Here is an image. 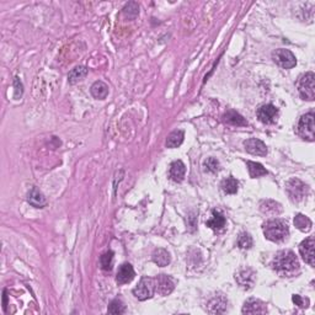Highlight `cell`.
<instances>
[{
  "label": "cell",
  "instance_id": "6da1fadb",
  "mask_svg": "<svg viewBox=\"0 0 315 315\" xmlns=\"http://www.w3.org/2000/svg\"><path fill=\"white\" fill-rule=\"evenodd\" d=\"M272 268L281 276H293L299 271V261L293 251L282 250L273 258Z\"/></svg>",
  "mask_w": 315,
  "mask_h": 315
},
{
  "label": "cell",
  "instance_id": "7a4b0ae2",
  "mask_svg": "<svg viewBox=\"0 0 315 315\" xmlns=\"http://www.w3.org/2000/svg\"><path fill=\"white\" fill-rule=\"evenodd\" d=\"M263 235L266 239L273 243H281L286 240L289 235L288 226L282 219H270L262 226Z\"/></svg>",
  "mask_w": 315,
  "mask_h": 315
},
{
  "label": "cell",
  "instance_id": "3957f363",
  "mask_svg": "<svg viewBox=\"0 0 315 315\" xmlns=\"http://www.w3.org/2000/svg\"><path fill=\"white\" fill-rule=\"evenodd\" d=\"M286 191L289 200L294 203L302 202L309 193V186L299 179H291L286 184Z\"/></svg>",
  "mask_w": 315,
  "mask_h": 315
},
{
  "label": "cell",
  "instance_id": "277c9868",
  "mask_svg": "<svg viewBox=\"0 0 315 315\" xmlns=\"http://www.w3.org/2000/svg\"><path fill=\"white\" fill-rule=\"evenodd\" d=\"M298 91L303 100L313 101L315 99V75L313 71L303 74L298 80Z\"/></svg>",
  "mask_w": 315,
  "mask_h": 315
},
{
  "label": "cell",
  "instance_id": "5b68a950",
  "mask_svg": "<svg viewBox=\"0 0 315 315\" xmlns=\"http://www.w3.org/2000/svg\"><path fill=\"white\" fill-rule=\"evenodd\" d=\"M315 116L313 112L305 113L300 117L298 122L297 132L303 140H307L309 142H313L315 140Z\"/></svg>",
  "mask_w": 315,
  "mask_h": 315
},
{
  "label": "cell",
  "instance_id": "8992f818",
  "mask_svg": "<svg viewBox=\"0 0 315 315\" xmlns=\"http://www.w3.org/2000/svg\"><path fill=\"white\" fill-rule=\"evenodd\" d=\"M155 291H157V284H155V280L150 279V277H142L140 283L137 284L136 288L133 289V294L138 300L150 299L154 296Z\"/></svg>",
  "mask_w": 315,
  "mask_h": 315
},
{
  "label": "cell",
  "instance_id": "52a82bcc",
  "mask_svg": "<svg viewBox=\"0 0 315 315\" xmlns=\"http://www.w3.org/2000/svg\"><path fill=\"white\" fill-rule=\"evenodd\" d=\"M272 59L277 66L283 69H292L297 64V58L289 50L280 48L272 53Z\"/></svg>",
  "mask_w": 315,
  "mask_h": 315
},
{
  "label": "cell",
  "instance_id": "ba28073f",
  "mask_svg": "<svg viewBox=\"0 0 315 315\" xmlns=\"http://www.w3.org/2000/svg\"><path fill=\"white\" fill-rule=\"evenodd\" d=\"M235 281L242 288L251 289L254 287L255 281H256V272L250 267L240 268L235 273Z\"/></svg>",
  "mask_w": 315,
  "mask_h": 315
},
{
  "label": "cell",
  "instance_id": "9c48e42d",
  "mask_svg": "<svg viewBox=\"0 0 315 315\" xmlns=\"http://www.w3.org/2000/svg\"><path fill=\"white\" fill-rule=\"evenodd\" d=\"M279 108L275 107L271 104H267V105H262L258 110V118L260 120V122L265 124H271L275 123L279 118Z\"/></svg>",
  "mask_w": 315,
  "mask_h": 315
},
{
  "label": "cell",
  "instance_id": "30bf717a",
  "mask_svg": "<svg viewBox=\"0 0 315 315\" xmlns=\"http://www.w3.org/2000/svg\"><path fill=\"white\" fill-rule=\"evenodd\" d=\"M314 238L309 236L305 240H303L299 245V252L302 255L303 260L307 263H309L310 266L315 265V255H314Z\"/></svg>",
  "mask_w": 315,
  "mask_h": 315
},
{
  "label": "cell",
  "instance_id": "8fae6325",
  "mask_svg": "<svg viewBox=\"0 0 315 315\" xmlns=\"http://www.w3.org/2000/svg\"><path fill=\"white\" fill-rule=\"evenodd\" d=\"M155 284H157V292L160 296H169L175 288V282L168 275H159L155 279Z\"/></svg>",
  "mask_w": 315,
  "mask_h": 315
},
{
  "label": "cell",
  "instance_id": "7c38bea8",
  "mask_svg": "<svg viewBox=\"0 0 315 315\" xmlns=\"http://www.w3.org/2000/svg\"><path fill=\"white\" fill-rule=\"evenodd\" d=\"M244 147L247 153L252 155H259V157H266L267 155V147L265 143L256 138H250V140H245Z\"/></svg>",
  "mask_w": 315,
  "mask_h": 315
},
{
  "label": "cell",
  "instance_id": "4fadbf2b",
  "mask_svg": "<svg viewBox=\"0 0 315 315\" xmlns=\"http://www.w3.org/2000/svg\"><path fill=\"white\" fill-rule=\"evenodd\" d=\"M243 314H266L267 313V307L265 303L260 299H247L244 303V307L242 309Z\"/></svg>",
  "mask_w": 315,
  "mask_h": 315
},
{
  "label": "cell",
  "instance_id": "5bb4252c",
  "mask_svg": "<svg viewBox=\"0 0 315 315\" xmlns=\"http://www.w3.org/2000/svg\"><path fill=\"white\" fill-rule=\"evenodd\" d=\"M134 276H136V273H134L133 266L131 263H122L118 268L117 275H116V282L118 284L129 283L134 279Z\"/></svg>",
  "mask_w": 315,
  "mask_h": 315
},
{
  "label": "cell",
  "instance_id": "9a60e30c",
  "mask_svg": "<svg viewBox=\"0 0 315 315\" xmlns=\"http://www.w3.org/2000/svg\"><path fill=\"white\" fill-rule=\"evenodd\" d=\"M186 174V166L181 160H175L171 163L169 169V176L170 179L175 182H181Z\"/></svg>",
  "mask_w": 315,
  "mask_h": 315
},
{
  "label": "cell",
  "instance_id": "2e32d148",
  "mask_svg": "<svg viewBox=\"0 0 315 315\" xmlns=\"http://www.w3.org/2000/svg\"><path fill=\"white\" fill-rule=\"evenodd\" d=\"M27 202L36 208H43L47 205L46 197L43 196L42 192L39 191L38 189H36V187H32L29 193H27Z\"/></svg>",
  "mask_w": 315,
  "mask_h": 315
},
{
  "label": "cell",
  "instance_id": "e0dca14e",
  "mask_svg": "<svg viewBox=\"0 0 315 315\" xmlns=\"http://www.w3.org/2000/svg\"><path fill=\"white\" fill-rule=\"evenodd\" d=\"M223 121L226 122V123L230 124V126H235V127L247 126L246 120H245V118L243 117L240 113H238L236 111H234V110H229L224 113Z\"/></svg>",
  "mask_w": 315,
  "mask_h": 315
},
{
  "label": "cell",
  "instance_id": "ac0fdd59",
  "mask_svg": "<svg viewBox=\"0 0 315 315\" xmlns=\"http://www.w3.org/2000/svg\"><path fill=\"white\" fill-rule=\"evenodd\" d=\"M260 210L266 215H279L282 213V206L273 200H263L260 202Z\"/></svg>",
  "mask_w": 315,
  "mask_h": 315
},
{
  "label": "cell",
  "instance_id": "d6986e66",
  "mask_svg": "<svg viewBox=\"0 0 315 315\" xmlns=\"http://www.w3.org/2000/svg\"><path fill=\"white\" fill-rule=\"evenodd\" d=\"M90 92H91L92 96L97 100H105L108 95V85L105 84L104 82L99 80V82H95L94 84L91 85V89H90Z\"/></svg>",
  "mask_w": 315,
  "mask_h": 315
},
{
  "label": "cell",
  "instance_id": "ffe728a7",
  "mask_svg": "<svg viewBox=\"0 0 315 315\" xmlns=\"http://www.w3.org/2000/svg\"><path fill=\"white\" fill-rule=\"evenodd\" d=\"M227 309V299L224 297H215L208 303V312L210 314H222Z\"/></svg>",
  "mask_w": 315,
  "mask_h": 315
},
{
  "label": "cell",
  "instance_id": "44dd1931",
  "mask_svg": "<svg viewBox=\"0 0 315 315\" xmlns=\"http://www.w3.org/2000/svg\"><path fill=\"white\" fill-rule=\"evenodd\" d=\"M152 259L154 261V263H157L158 266H160V267H165L170 263L171 258L170 254L166 251L165 249H157L152 255Z\"/></svg>",
  "mask_w": 315,
  "mask_h": 315
},
{
  "label": "cell",
  "instance_id": "7402d4cb",
  "mask_svg": "<svg viewBox=\"0 0 315 315\" xmlns=\"http://www.w3.org/2000/svg\"><path fill=\"white\" fill-rule=\"evenodd\" d=\"M226 218L222 213L217 212V210H213L212 217L210 218V221H207V227H210L213 230H221L226 227Z\"/></svg>",
  "mask_w": 315,
  "mask_h": 315
},
{
  "label": "cell",
  "instance_id": "603a6c76",
  "mask_svg": "<svg viewBox=\"0 0 315 315\" xmlns=\"http://www.w3.org/2000/svg\"><path fill=\"white\" fill-rule=\"evenodd\" d=\"M88 75V69L83 66L75 67L74 69H71L70 73L68 74V82L69 84L74 85L76 83L82 82L83 79Z\"/></svg>",
  "mask_w": 315,
  "mask_h": 315
},
{
  "label": "cell",
  "instance_id": "cb8c5ba5",
  "mask_svg": "<svg viewBox=\"0 0 315 315\" xmlns=\"http://www.w3.org/2000/svg\"><path fill=\"white\" fill-rule=\"evenodd\" d=\"M184 138H185V133L184 131H174L171 132L170 134L168 136V140H166V147L168 148H177L180 147V145L182 144V142H184Z\"/></svg>",
  "mask_w": 315,
  "mask_h": 315
},
{
  "label": "cell",
  "instance_id": "d4e9b609",
  "mask_svg": "<svg viewBox=\"0 0 315 315\" xmlns=\"http://www.w3.org/2000/svg\"><path fill=\"white\" fill-rule=\"evenodd\" d=\"M294 226H296L297 229H299L300 231H303V233H308V231L312 229L313 223L307 215L302 214V213H298V214L294 217Z\"/></svg>",
  "mask_w": 315,
  "mask_h": 315
},
{
  "label": "cell",
  "instance_id": "484cf974",
  "mask_svg": "<svg viewBox=\"0 0 315 315\" xmlns=\"http://www.w3.org/2000/svg\"><path fill=\"white\" fill-rule=\"evenodd\" d=\"M247 170H249V175L252 179L256 177H261V176L267 175V170L261 165L260 163H255V161H247Z\"/></svg>",
  "mask_w": 315,
  "mask_h": 315
},
{
  "label": "cell",
  "instance_id": "4316f807",
  "mask_svg": "<svg viewBox=\"0 0 315 315\" xmlns=\"http://www.w3.org/2000/svg\"><path fill=\"white\" fill-rule=\"evenodd\" d=\"M222 190L224 193L227 194H235L238 192V187H239V182L236 181V179H234L233 176H229L227 179H224L222 181Z\"/></svg>",
  "mask_w": 315,
  "mask_h": 315
},
{
  "label": "cell",
  "instance_id": "83f0119b",
  "mask_svg": "<svg viewBox=\"0 0 315 315\" xmlns=\"http://www.w3.org/2000/svg\"><path fill=\"white\" fill-rule=\"evenodd\" d=\"M126 312V307H124V304L122 303V300L120 299H113L112 302L110 303L107 309L108 314H124Z\"/></svg>",
  "mask_w": 315,
  "mask_h": 315
},
{
  "label": "cell",
  "instance_id": "f1b7e54d",
  "mask_svg": "<svg viewBox=\"0 0 315 315\" xmlns=\"http://www.w3.org/2000/svg\"><path fill=\"white\" fill-rule=\"evenodd\" d=\"M252 244H254V242H252V238L249 233H242L239 235V238H238V246H239L240 249H251Z\"/></svg>",
  "mask_w": 315,
  "mask_h": 315
},
{
  "label": "cell",
  "instance_id": "f546056e",
  "mask_svg": "<svg viewBox=\"0 0 315 315\" xmlns=\"http://www.w3.org/2000/svg\"><path fill=\"white\" fill-rule=\"evenodd\" d=\"M100 263L103 270L111 271L113 266V251H107L100 258Z\"/></svg>",
  "mask_w": 315,
  "mask_h": 315
},
{
  "label": "cell",
  "instance_id": "4dcf8cb0",
  "mask_svg": "<svg viewBox=\"0 0 315 315\" xmlns=\"http://www.w3.org/2000/svg\"><path fill=\"white\" fill-rule=\"evenodd\" d=\"M205 168H206V171L214 174V173H218L221 165H219V161L217 160L215 158H208L207 160L205 161Z\"/></svg>",
  "mask_w": 315,
  "mask_h": 315
},
{
  "label": "cell",
  "instance_id": "1f68e13d",
  "mask_svg": "<svg viewBox=\"0 0 315 315\" xmlns=\"http://www.w3.org/2000/svg\"><path fill=\"white\" fill-rule=\"evenodd\" d=\"M292 300H293V303H296V305H298L300 308H308V305H309V299L300 297L298 294H294L293 297H292Z\"/></svg>",
  "mask_w": 315,
  "mask_h": 315
}]
</instances>
